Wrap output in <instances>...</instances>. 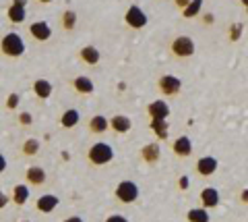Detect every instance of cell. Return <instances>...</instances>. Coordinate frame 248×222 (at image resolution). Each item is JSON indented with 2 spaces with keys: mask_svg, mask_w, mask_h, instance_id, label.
<instances>
[{
  "mask_svg": "<svg viewBox=\"0 0 248 222\" xmlns=\"http://www.w3.org/2000/svg\"><path fill=\"white\" fill-rule=\"evenodd\" d=\"M147 112H149L151 119H168L170 117V106L164 100H155L147 106Z\"/></svg>",
  "mask_w": 248,
  "mask_h": 222,
  "instance_id": "9",
  "label": "cell"
},
{
  "mask_svg": "<svg viewBox=\"0 0 248 222\" xmlns=\"http://www.w3.org/2000/svg\"><path fill=\"white\" fill-rule=\"evenodd\" d=\"M19 106V94H11L9 100H6V108L9 110H15Z\"/></svg>",
  "mask_w": 248,
  "mask_h": 222,
  "instance_id": "28",
  "label": "cell"
},
{
  "mask_svg": "<svg viewBox=\"0 0 248 222\" xmlns=\"http://www.w3.org/2000/svg\"><path fill=\"white\" fill-rule=\"evenodd\" d=\"M75 25H77L75 11H64V15H62V27H64L66 32H71V29H75Z\"/></svg>",
  "mask_w": 248,
  "mask_h": 222,
  "instance_id": "26",
  "label": "cell"
},
{
  "mask_svg": "<svg viewBox=\"0 0 248 222\" xmlns=\"http://www.w3.org/2000/svg\"><path fill=\"white\" fill-rule=\"evenodd\" d=\"M201 6H203V0H190L188 4L182 9V13H184V17L186 19H190V17H197V15L201 13Z\"/></svg>",
  "mask_w": 248,
  "mask_h": 222,
  "instance_id": "24",
  "label": "cell"
},
{
  "mask_svg": "<svg viewBox=\"0 0 248 222\" xmlns=\"http://www.w3.org/2000/svg\"><path fill=\"white\" fill-rule=\"evenodd\" d=\"M79 56L85 65H97L99 63V50L95 48V46H85V48H81L79 52Z\"/></svg>",
  "mask_w": 248,
  "mask_h": 222,
  "instance_id": "15",
  "label": "cell"
},
{
  "mask_svg": "<svg viewBox=\"0 0 248 222\" xmlns=\"http://www.w3.org/2000/svg\"><path fill=\"white\" fill-rule=\"evenodd\" d=\"M188 222H209L207 208H195L188 212Z\"/></svg>",
  "mask_w": 248,
  "mask_h": 222,
  "instance_id": "25",
  "label": "cell"
},
{
  "mask_svg": "<svg viewBox=\"0 0 248 222\" xmlns=\"http://www.w3.org/2000/svg\"><path fill=\"white\" fill-rule=\"evenodd\" d=\"M110 127L116 133H128L130 127H133V122H130L128 117H124V114H116V117H112V120H110Z\"/></svg>",
  "mask_w": 248,
  "mask_h": 222,
  "instance_id": "10",
  "label": "cell"
},
{
  "mask_svg": "<svg viewBox=\"0 0 248 222\" xmlns=\"http://www.w3.org/2000/svg\"><path fill=\"white\" fill-rule=\"evenodd\" d=\"M170 50H172L174 56H180V58L192 56L195 54V42H192L190 37H186V35H180V37H176V40L172 42Z\"/></svg>",
  "mask_w": 248,
  "mask_h": 222,
  "instance_id": "3",
  "label": "cell"
},
{
  "mask_svg": "<svg viewBox=\"0 0 248 222\" xmlns=\"http://www.w3.org/2000/svg\"><path fill=\"white\" fill-rule=\"evenodd\" d=\"M6 171V158L2 156V154H0V174H2Z\"/></svg>",
  "mask_w": 248,
  "mask_h": 222,
  "instance_id": "33",
  "label": "cell"
},
{
  "mask_svg": "<svg viewBox=\"0 0 248 222\" xmlns=\"http://www.w3.org/2000/svg\"><path fill=\"white\" fill-rule=\"evenodd\" d=\"M174 154L180 156V158H186V156L192 154V143H190V139L186 135L178 137V139L174 141Z\"/></svg>",
  "mask_w": 248,
  "mask_h": 222,
  "instance_id": "12",
  "label": "cell"
},
{
  "mask_svg": "<svg viewBox=\"0 0 248 222\" xmlns=\"http://www.w3.org/2000/svg\"><path fill=\"white\" fill-rule=\"evenodd\" d=\"M21 222H29V220H21Z\"/></svg>",
  "mask_w": 248,
  "mask_h": 222,
  "instance_id": "41",
  "label": "cell"
},
{
  "mask_svg": "<svg viewBox=\"0 0 248 222\" xmlns=\"http://www.w3.org/2000/svg\"><path fill=\"white\" fill-rule=\"evenodd\" d=\"M240 200H242L244 204H248V189H244L242 193H240Z\"/></svg>",
  "mask_w": 248,
  "mask_h": 222,
  "instance_id": "34",
  "label": "cell"
},
{
  "mask_svg": "<svg viewBox=\"0 0 248 222\" xmlns=\"http://www.w3.org/2000/svg\"><path fill=\"white\" fill-rule=\"evenodd\" d=\"M242 2H244V4H246V6H248V0H242Z\"/></svg>",
  "mask_w": 248,
  "mask_h": 222,
  "instance_id": "40",
  "label": "cell"
},
{
  "mask_svg": "<svg viewBox=\"0 0 248 222\" xmlns=\"http://www.w3.org/2000/svg\"><path fill=\"white\" fill-rule=\"evenodd\" d=\"M29 34L33 35V40L46 42V40H50L52 29H50V25L46 21H35V23H31V25H29Z\"/></svg>",
  "mask_w": 248,
  "mask_h": 222,
  "instance_id": "7",
  "label": "cell"
},
{
  "mask_svg": "<svg viewBox=\"0 0 248 222\" xmlns=\"http://www.w3.org/2000/svg\"><path fill=\"white\" fill-rule=\"evenodd\" d=\"M174 2H176L178 6H180V9H184V6H186V4H188V2H190V0H174Z\"/></svg>",
  "mask_w": 248,
  "mask_h": 222,
  "instance_id": "35",
  "label": "cell"
},
{
  "mask_svg": "<svg viewBox=\"0 0 248 222\" xmlns=\"http://www.w3.org/2000/svg\"><path fill=\"white\" fill-rule=\"evenodd\" d=\"M79 120H81V114H79V110L68 108V110H64V114H62V117H60V125L64 127V129H73L75 125H79Z\"/></svg>",
  "mask_w": 248,
  "mask_h": 222,
  "instance_id": "17",
  "label": "cell"
},
{
  "mask_svg": "<svg viewBox=\"0 0 248 222\" xmlns=\"http://www.w3.org/2000/svg\"><path fill=\"white\" fill-rule=\"evenodd\" d=\"M9 21L11 23H23L25 21V6H17V4H13L9 6Z\"/></svg>",
  "mask_w": 248,
  "mask_h": 222,
  "instance_id": "22",
  "label": "cell"
},
{
  "mask_svg": "<svg viewBox=\"0 0 248 222\" xmlns=\"http://www.w3.org/2000/svg\"><path fill=\"white\" fill-rule=\"evenodd\" d=\"M116 197L122 204H133L139 197V187L133 181H122L118 187H116Z\"/></svg>",
  "mask_w": 248,
  "mask_h": 222,
  "instance_id": "4",
  "label": "cell"
},
{
  "mask_svg": "<svg viewBox=\"0 0 248 222\" xmlns=\"http://www.w3.org/2000/svg\"><path fill=\"white\" fill-rule=\"evenodd\" d=\"M56 205H58V197L52 195V193H46V195H42L40 200H37V210L44 212V214L54 212L56 210Z\"/></svg>",
  "mask_w": 248,
  "mask_h": 222,
  "instance_id": "13",
  "label": "cell"
},
{
  "mask_svg": "<svg viewBox=\"0 0 248 222\" xmlns=\"http://www.w3.org/2000/svg\"><path fill=\"white\" fill-rule=\"evenodd\" d=\"M6 204H9V195H6V193H2V191H0V210H2Z\"/></svg>",
  "mask_w": 248,
  "mask_h": 222,
  "instance_id": "32",
  "label": "cell"
},
{
  "mask_svg": "<svg viewBox=\"0 0 248 222\" xmlns=\"http://www.w3.org/2000/svg\"><path fill=\"white\" fill-rule=\"evenodd\" d=\"M159 156H161V152H159L157 143H147L145 148L141 150V158L145 160L147 164H155L159 160Z\"/></svg>",
  "mask_w": 248,
  "mask_h": 222,
  "instance_id": "14",
  "label": "cell"
},
{
  "mask_svg": "<svg viewBox=\"0 0 248 222\" xmlns=\"http://www.w3.org/2000/svg\"><path fill=\"white\" fill-rule=\"evenodd\" d=\"M106 222H128L124 216H120V214H112V216H108Z\"/></svg>",
  "mask_w": 248,
  "mask_h": 222,
  "instance_id": "30",
  "label": "cell"
},
{
  "mask_svg": "<svg viewBox=\"0 0 248 222\" xmlns=\"http://www.w3.org/2000/svg\"><path fill=\"white\" fill-rule=\"evenodd\" d=\"M64 222H83V220H81L79 216H71V218H66Z\"/></svg>",
  "mask_w": 248,
  "mask_h": 222,
  "instance_id": "36",
  "label": "cell"
},
{
  "mask_svg": "<svg viewBox=\"0 0 248 222\" xmlns=\"http://www.w3.org/2000/svg\"><path fill=\"white\" fill-rule=\"evenodd\" d=\"M108 127H110V122H108V119L102 117V114H95V117H91V120H89V131L95 135L106 133Z\"/></svg>",
  "mask_w": 248,
  "mask_h": 222,
  "instance_id": "18",
  "label": "cell"
},
{
  "mask_svg": "<svg viewBox=\"0 0 248 222\" xmlns=\"http://www.w3.org/2000/svg\"><path fill=\"white\" fill-rule=\"evenodd\" d=\"M180 87H182V81L174 77V75H164L159 79V91L164 96H176L180 91Z\"/></svg>",
  "mask_w": 248,
  "mask_h": 222,
  "instance_id": "6",
  "label": "cell"
},
{
  "mask_svg": "<svg viewBox=\"0 0 248 222\" xmlns=\"http://www.w3.org/2000/svg\"><path fill=\"white\" fill-rule=\"evenodd\" d=\"M73 85H75V89L79 91V94H85V96L93 94V89H95V85L91 83V79L89 77H83V75H81V77H75Z\"/></svg>",
  "mask_w": 248,
  "mask_h": 222,
  "instance_id": "20",
  "label": "cell"
},
{
  "mask_svg": "<svg viewBox=\"0 0 248 222\" xmlns=\"http://www.w3.org/2000/svg\"><path fill=\"white\" fill-rule=\"evenodd\" d=\"M87 158H89L91 164L104 166V164H108V162H112L114 150H112V145H108V143H104V141H97V143H93L91 148H89Z\"/></svg>",
  "mask_w": 248,
  "mask_h": 222,
  "instance_id": "2",
  "label": "cell"
},
{
  "mask_svg": "<svg viewBox=\"0 0 248 222\" xmlns=\"http://www.w3.org/2000/svg\"><path fill=\"white\" fill-rule=\"evenodd\" d=\"M217 171V160L213 156H203L199 158L197 162V172L201 174V177H211V174Z\"/></svg>",
  "mask_w": 248,
  "mask_h": 222,
  "instance_id": "8",
  "label": "cell"
},
{
  "mask_svg": "<svg viewBox=\"0 0 248 222\" xmlns=\"http://www.w3.org/2000/svg\"><path fill=\"white\" fill-rule=\"evenodd\" d=\"M25 179L29 185H44L46 183V172L42 166H29L25 172Z\"/></svg>",
  "mask_w": 248,
  "mask_h": 222,
  "instance_id": "11",
  "label": "cell"
},
{
  "mask_svg": "<svg viewBox=\"0 0 248 222\" xmlns=\"http://www.w3.org/2000/svg\"><path fill=\"white\" fill-rule=\"evenodd\" d=\"M0 50H2L4 56H11V58H19L23 52H25V42L19 34H6L2 40H0Z\"/></svg>",
  "mask_w": 248,
  "mask_h": 222,
  "instance_id": "1",
  "label": "cell"
},
{
  "mask_svg": "<svg viewBox=\"0 0 248 222\" xmlns=\"http://www.w3.org/2000/svg\"><path fill=\"white\" fill-rule=\"evenodd\" d=\"M186 185H188V179L182 177V179H180V187H182V189H186Z\"/></svg>",
  "mask_w": 248,
  "mask_h": 222,
  "instance_id": "38",
  "label": "cell"
},
{
  "mask_svg": "<svg viewBox=\"0 0 248 222\" xmlns=\"http://www.w3.org/2000/svg\"><path fill=\"white\" fill-rule=\"evenodd\" d=\"M29 200V189L27 185H15L13 189V202L17 204V205H25Z\"/></svg>",
  "mask_w": 248,
  "mask_h": 222,
  "instance_id": "21",
  "label": "cell"
},
{
  "mask_svg": "<svg viewBox=\"0 0 248 222\" xmlns=\"http://www.w3.org/2000/svg\"><path fill=\"white\" fill-rule=\"evenodd\" d=\"M19 122H21V125H25V127H29L31 122H33V119H31L29 112H21L19 114Z\"/></svg>",
  "mask_w": 248,
  "mask_h": 222,
  "instance_id": "29",
  "label": "cell"
},
{
  "mask_svg": "<svg viewBox=\"0 0 248 222\" xmlns=\"http://www.w3.org/2000/svg\"><path fill=\"white\" fill-rule=\"evenodd\" d=\"M13 4H17V6H27V0H15Z\"/></svg>",
  "mask_w": 248,
  "mask_h": 222,
  "instance_id": "37",
  "label": "cell"
},
{
  "mask_svg": "<svg viewBox=\"0 0 248 222\" xmlns=\"http://www.w3.org/2000/svg\"><path fill=\"white\" fill-rule=\"evenodd\" d=\"M240 32H242V25H232V40H238V35H240Z\"/></svg>",
  "mask_w": 248,
  "mask_h": 222,
  "instance_id": "31",
  "label": "cell"
},
{
  "mask_svg": "<svg viewBox=\"0 0 248 222\" xmlns=\"http://www.w3.org/2000/svg\"><path fill=\"white\" fill-rule=\"evenodd\" d=\"M40 2H44V4H50V2H52V0H40Z\"/></svg>",
  "mask_w": 248,
  "mask_h": 222,
  "instance_id": "39",
  "label": "cell"
},
{
  "mask_svg": "<svg viewBox=\"0 0 248 222\" xmlns=\"http://www.w3.org/2000/svg\"><path fill=\"white\" fill-rule=\"evenodd\" d=\"M151 129L157 133L159 139H166L168 137V122H166V119H151Z\"/></svg>",
  "mask_w": 248,
  "mask_h": 222,
  "instance_id": "23",
  "label": "cell"
},
{
  "mask_svg": "<svg viewBox=\"0 0 248 222\" xmlns=\"http://www.w3.org/2000/svg\"><path fill=\"white\" fill-rule=\"evenodd\" d=\"M124 21H126L128 27L141 29V27L147 25V15L141 11V6H130V9L126 11V15H124Z\"/></svg>",
  "mask_w": 248,
  "mask_h": 222,
  "instance_id": "5",
  "label": "cell"
},
{
  "mask_svg": "<svg viewBox=\"0 0 248 222\" xmlns=\"http://www.w3.org/2000/svg\"><path fill=\"white\" fill-rule=\"evenodd\" d=\"M33 94L37 98H42V100H48V98L52 96V83L48 79H37L33 83Z\"/></svg>",
  "mask_w": 248,
  "mask_h": 222,
  "instance_id": "19",
  "label": "cell"
},
{
  "mask_svg": "<svg viewBox=\"0 0 248 222\" xmlns=\"http://www.w3.org/2000/svg\"><path fill=\"white\" fill-rule=\"evenodd\" d=\"M37 150H40V141L33 139V137L23 143V154H25V156H35Z\"/></svg>",
  "mask_w": 248,
  "mask_h": 222,
  "instance_id": "27",
  "label": "cell"
},
{
  "mask_svg": "<svg viewBox=\"0 0 248 222\" xmlns=\"http://www.w3.org/2000/svg\"><path fill=\"white\" fill-rule=\"evenodd\" d=\"M201 202H203L205 208H215L217 204H219V193H217V189L213 187H207L201 191Z\"/></svg>",
  "mask_w": 248,
  "mask_h": 222,
  "instance_id": "16",
  "label": "cell"
}]
</instances>
